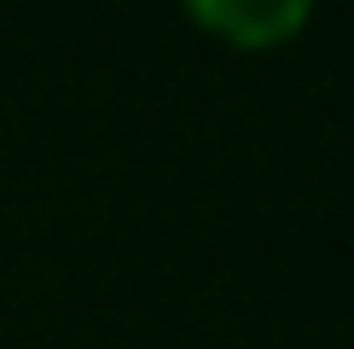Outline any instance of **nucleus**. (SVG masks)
I'll return each instance as SVG.
<instances>
[{"label":"nucleus","instance_id":"1","mask_svg":"<svg viewBox=\"0 0 354 349\" xmlns=\"http://www.w3.org/2000/svg\"><path fill=\"white\" fill-rule=\"evenodd\" d=\"M192 18L227 35L232 47H273L308 18L302 0H192Z\"/></svg>","mask_w":354,"mask_h":349}]
</instances>
